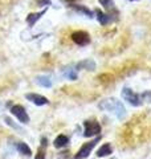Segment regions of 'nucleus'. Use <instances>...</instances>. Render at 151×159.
<instances>
[{
	"mask_svg": "<svg viewBox=\"0 0 151 159\" xmlns=\"http://www.w3.org/2000/svg\"><path fill=\"white\" fill-rule=\"evenodd\" d=\"M101 110H105L108 113L114 114L118 119H123L126 117V107L123 106V103L118 101L117 98H108L103 99L102 102L98 105Z\"/></svg>",
	"mask_w": 151,
	"mask_h": 159,
	"instance_id": "obj_1",
	"label": "nucleus"
},
{
	"mask_svg": "<svg viewBox=\"0 0 151 159\" xmlns=\"http://www.w3.org/2000/svg\"><path fill=\"white\" fill-rule=\"evenodd\" d=\"M122 98L125 99V101H127L130 105H133V106H140L143 103L142 96L134 93L130 88H123L122 89Z\"/></svg>",
	"mask_w": 151,
	"mask_h": 159,
	"instance_id": "obj_2",
	"label": "nucleus"
},
{
	"mask_svg": "<svg viewBox=\"0 0 151 159\" xmlns=\"http://www.w3.org/2000/svg\"><path fill=\"white\" fill-rule=\"evenodd\" d=\"M99 141H101V137L97 135V138H94L93 141L84 143V145L81 146V148L78 150V152L74 155V159H85V158H88V157H89V154L92 152V150L95 147V145H97Z\"/></svg>",
	"mask_w": 151,
	"mask_h": 159,
	"instance_id": "obj_3",
	"label": "nucleus"
},
{
	"mask_svg": "<svg viewBox=\"0 0 151 159\" xmlns=\"http://www.w3.org/2000/svg\"><path fill=\"white\" fill-rule=\"evenodd\" d=\"M84 126H85L84 137L90 138V137L99 135V134H101V125L97 121H85Z\"/></svg>",
	"mask_w": 151,
	"mask_h": 159,
	"instance_id": "obj_4",
	"label": "nucleus"
},
{
	"mask_svg": "<svg viewBox=\"0 0 151 159\" xmlns=\"http://www.w3.org/2000/svg\"><path fill=\"white\" fill-rule=\"evenodd\" d=\"M72 40L80 47H86L90 43V36L88 32L85 31H77L72 33Z\"/></svg>",
	"mask_w": 151,
	"mask_h": 159,
	"instance_id": "obj_5",
	"label": "nucleus"
},
{
	"mask_svg": "<svg viewBox=\"0 0 151 159\" xmlns=\"http://www.w3.org/2000/svg\"><path fill=\"white\" fill-rule=\"evenodd\" d=\"M11 113H12L13 116L16 117V118H17L21 123H28V122H29V117H28V114H27V111H25V109H24L21 105H15V106H12Z\"/></svg>",
	"mask_w": 151,
	"mask_h": 159,
	"instance_id": "obj_6",
	"label": "nucleus"
},
{
	"mask_svg": "<svg viewBox=\"0 0 151 159\" xmlns=\"http://www.w3.org/2000/svg\"><path fill=\"white\" fill-rule=\"evenodd\" d=\"M25 98H27L28 101H31L32 103H34V105H37V106H44V105H48L49 103L48 98H45L44 96H41V94H36V93L25 94Z\"/></svg>",
	"mask_w": 151,
	"mask_h": 159,
	"instance_id": "obj_7",
	"label": "nucleus"
},
{
	"mask_svg": "<svg viewBox=\"0 0 151 159\" xmlns=\"http://www.w3.org/2000/svg\"><path fill=\"white\" fill-rule=\"evenodd\" d=\"M95 13H97V20L99 21L101 25H108L109 23H112V21H113L112 15L103 13V12H101L99 9H95Z\"/></svg>",
	"mask_w": 151,
	"mask_h": 159,
	"instance_id": "obj_8",
	"label": "nucleus"
},
{
	"mask_svg": "<svg viewBox=\"0 0 151 159\" xmlns=\"http://www.w3.org/2000/svg\"><path fill=\"white\" fill-rule=\"evenodd\" d=\"M76 68H77V70L78 69H85V70H95V62L93 61V60H90V58H88V60H84V61H81V62H78L77 65H76Z\"/></svg>",
	"mask_w": 151,
	"mask_h": 159,
	"instance_id": "obj_9",
	"label": "nucleus"
},
{
	"mask_svg": "<svg viewBox=\"0 0 151 159\" xmlns=\"http://www.w3.org/2000/svg\"><path fill=\"white\" fill-rule=\"evenodd\" d=\"M70 7H72L76 12L84 13L86 17H90V19L94 17V16H93V15H94V13H93V11H90V9H89V8H86L85 6H80V4H73V3H72V4H70Z\"/></svg>",
	"mask_w": 151,
	"mask_h": 159,
	"instance_id": "obj_10",
	"label": "nucleus"
},
{
	"mask_svg": "<svg viewBox=\"0 0 151 159\" xmlns=\"http://www.w3.org/2000/svg\"><path fill=\"white\" fill-rule=\"evenodd\" d=\"M45 12H47V9H43V11H40V12H37V13H31V15H28V16H27V23H28V25H29V27H33L34 24H36L37 20H40V17H41Z\"/></svg>",
	"mask_w": 151,
	"mask_h": 159,
	"instance_id": "obj_11",
	"label": "nucleus"
},
{
	"mask_svg": "<svg viewBox=\"0 0 151 159\" xmlns=\"http://www.w3.org/2000/svg\"><path fill=\"white\" fill-rule=\"evenodd\" d=\"M77 69H74L73 66H66L62 69V76L68 80H72V81H74V80H77Z\"/></svg>",
	"mask_w": 151,
	"mask_h": 159,
	"instance_id": "obj_12",
	"label": "nucleus"
},
{
	"mask_svg": "<svg viewBox=\"0 0 151 159\" xmlns=\"http://www.w3.org/2000/svg\"><path fill=\"white\" fill-rule=\"evenodd\" d=\"M16 150L20 154H23V155H27V157L32 155V150L27 146V143H24V142H17L16 143Z\"/></svg>",
	"mask_w": 151,
	"mask_h": 159,
	"instance_id": "obj_13",
	"label": "nucleus"
},
{
	"mask_svg": "<svg viewBox=\"0 0 151 159\" xmlns=\"http://www.w3.org/2000/svg\"><path fill=\"white\" fill-rule=\"evenodd\" d=\"M113 152V148H112V146H110V143H105L103 146H101L99 148H98V151H97V157H108V155H110V154Z\"/></svg>",
	"mask_w": 151,
	"mask_h": 159,
	"instance_id": "obj_14",
	"label": "nucleus"
},
{
	"mask_svg": "<svg viewBox=\"0 0 151 159\" xmlns=\"http://www.w3.org/2000/svg\"><path fill=\"white\" fill-rule=\"evenodd\" d=\"M69 143V138L66 135H58L56 139H54V142H53V145L54 147H57V148H61V147H65Z\"/></svg>",
	"mask_w": 151,
	"mask_h": 159,
	"instance_id": "obj_15",
	"label": "nucleus"
},
{
	"mask_svg": "<svg viewBox=\"0 0 151 159\" xmlns=\"http://www.w3.org/2000/svg\"><path fill=\"white\" fill-rule=\"evenodd\" d=\"M36 84H39V85L43 86V88H50L52 86V81H50L49 77H47V76H37L36 77Z\"/></svg>",
	"mask_w": 151,
	"mask_h": 159,
	"instance_id": "obj_16",
	"label": "nucleus"
},
{
	"mask_svg": "<svg viewBox=\"0 0 151 159\" xmlns=\"http://www.w3.org/2000/svg\"><path fill=\"white\" fill-rule=\"evenodd\" d=\"M101 3V6H103V8L106 9H114V2L113 0H98Z\"/></svg>",
	"mask_w": 151,
	"mask_h": 159,
	"instance_id": "obj_17",
	"label": "nucleus"
},
{
	"mask_svg": "<svg viewBox=\"0 0 151 159\" xmlns=\"http://www.w3.org/2000/svg\"><path fill=\"white\" fill-rule=\"evenodd\" d=\"M4 122H6V123H7V125H8V126H11V127H13V129H15V130L23 131V129H21V127H20V126H17V125H15V123L12 122V119H11V118H9V117H6V118H4Z\"/></svg>",
	"mask_w": 151,
	"mask_h": 159,
	"instance_id": "obj_18",
	"label": "nucleus"
},
{
	"mask_svg": "<svg viewBox=\"0 0 151 159\" xmlns=\"http://www.w3.org/2000/svg\"><path fill=\"white\" fill-rule=\"evenodd\" d=\"M34 159H45V147L44 146H40V148L37 150V154H36V158Z\"/></svg>",
	"mask_w": 151,
	"mask_h": 159,
	"instance_id": "obj_19",
	"label": "nucleus"
},
{
	"mask_svg": "<svg viewBox=\"0 0 151 159\" xmlns=\"http://www.w3.org/2000/svg\"><path fill=\"white\" fill-rule=\"evenodd\" d=\"M39 7H49L50 6V0H34Z\"/></svg>",
	"mask_w": 151,
	"mask_h": 159,
	"instance_id": "obj_20",
	"label": "nucleus"
},
{
	"mask_svg": "<svg viewBox=\"0 0 151 159\" xmlns=\"http://www.w3.org/2000/svg\"><path fill=\"white\" fill-rule=\"evenodd\" d=\"M140 96H142V99H143V101H146V102H151V92H150V90L142 93Z\"/></svg>",
	"mask_w": 151,
	"mask_h": 159,
	"instance_id": "obj_21",
	"label": "nucleus"
},
{
	"mask_svg": "<svg viewBox=\"0 0 151 159\" xmlns=\"http://www.w3.org/2000/svg\"><path fill=\"white\" fill-rule=\"evenodd\" d=\"M130 2H137V0H130Z\"/></svg>",
	"mask_w": 151,
	"mask_h": 159,
	"instance_id": "obj_22",
	"label": "nucleus"
},
{
	"mask_svg": "<svg viewBox=\"0 0 151 159\" xmlns=\"http://www.w3.org/2000/svg\"><path fill=\"white\" fill-rule=\"evenodd\" d=\"M112 159H115V158H112Z\"/></svg>",
	"mask_w": 151,
	"mask_h": 159,
	"instance_id": "obj_23",
	"label": "nucleus"
}]
</instances>
